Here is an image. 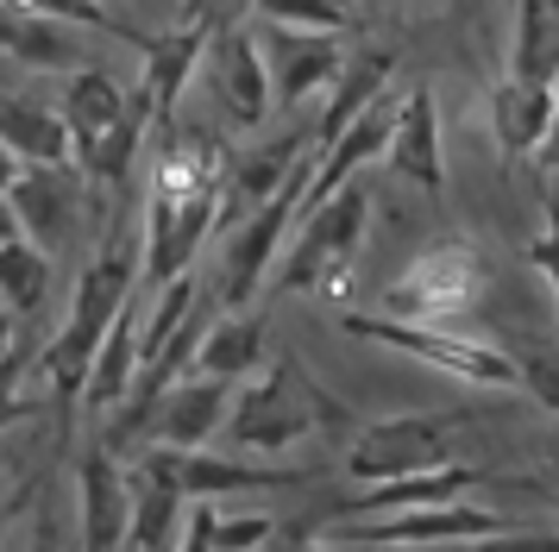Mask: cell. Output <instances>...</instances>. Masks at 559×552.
I'll use <instances>...</instances> for the list:
<instances>
[{
  "label": "cell",
  "mask_w": 559,
  "mask_h": 552,
  "mask_svg": "<svg viewBox=\"0 0 559 552\" xmlns=\"http://www.w3.org/2000/svg\"><path fill=\"white\" fill-rule=\"evenodd\" d=\"M51 296V257L26 239H13V245H0V308L13 314V321H26L38 314Z\"/></svg>",
  "instance_id": "26"
},
{
  "label": "cell",
  "mask_w": 559,
  "mask_h": 552,
  "mask_svg": "<svg viewBox=\"0 0 559 552\" xmlns=\"http://www.w3.org/2000/svg\"><path fill=\"white\" fill-rule=\"evenodd\" d=\"M214 20H221V7H214V13L195 7L182 25L145 38V88H139V100L152 107V120H164V125L177 120V100H182V88L195 82V70H202L207 38H214Z\"/></svg>",
  "instance_id": "13"
},
{
  "label": "cell",
  "mask_w": 559,
  "mask_h": 552,
  "mask_svg": "<svg viewBox=\"0 0 559 552\" xmlns=\"http://www.w3.org/2000/svg\"><path fill=\"white\" fill-rule=\"evenodd\" d=\"M365 226H371V189L353 182L333 201L308 207L302 226H289V245L277 257L271 289L283 296H346V283L358 271V245H365Z\"/></svg>",
  "instance_id": "2"
},
{
  "label": "cell",
  "mask_w": 559,
  "mask_h": 552,
  "mask_svg": "<svg viewBox=\"0 0 559 552\" xmlns=\"http://www.w3.org/2000/svg\"><path fill=\"white\" fill-rule=\"evenodd\" d=\"M0 57L32 75H82L95 70V32L63 20L57 7H26V0H0Z\"/></svg>",
  "instance_id": "10"
},
{
  "label": "cell",
  "mask_w": 559,
  "mask_h": 552,
  "mask_svg": "<svg viewBox=\"0 0 559 552\" xmlns=\"http://www.w3.org/2000/svg\"><path fill=\"white\" fill-rule=\"evenodd\" d=\"M26 552H63V547H57V521H51V515H38V527H32Z\"/></svg>",
  "instance_id": "33"
},
{
  "label": "cell",
  "mask_w": 559,
  "mask_h": 552,
  "mask_svg": "<svg viewBox=\"0 0 559 552\" xmlns=\"http://www.w3.org/2000/svg\"><path fill=\"white\" fill-rule=\"evenodd\" d=\"M484 113H490V139L503 151L509 164H534L540 145H547V125H554V88H534V82H497L490 100H484Z\"/></svg>",
  "instance_id": "20"
},
{
  "label": "cell",
  "mask_w": 559,
  "mask_h": 552,
  "mask_svg": "<svg viewBox=\"0 0 559 552\" xmlns=\"http://www.w3.org/2000/svg\"><path fill=\"white\" fill-rule=\"evenodd\" d=\"M277 540V515L252 508V515H221L214 508V552H271Z\"/></svg>",
  "instance_id": "29"
},
{
  "label": "cell",
  "mask_w": 559,
  "mask_h": 552,
  "mask_svg": "<svg viewBox=\"0 0 559 552\" xmlns=\"http://www.w3.org/2000/svg\"><path fill=\"white\" fill-rule=\"evenodd\" d=\"M509 82L559 88V7L554 0L509 7Z\"/></svg>",
  "instance_id": "23"
},
{
  "label": "cell",
  "mask_w": 559,
  "mask_h": 552,
  "mask_svg": "<svg viewBox=\"0 0 559 552\" xmlns=\"http://www.w3.org/2000/svg\"><path fill=\"white\" fill-rule=\"evenodd\" d=\"M396 82V57L390 50H358V57H346V70H340V82L328 88V100H321V120H314V151H328L340 132H353L371 107H383V88Z\"/></svg>",
  "instance_id": "19"
},
{
  "label": "cell",
  "mask_w": 559,
  "mask_h": 552,
  "mask_svg": "<svg viewBox=\"0 0 559 552\" xmlns=\"http://www.w3.org/2000/svg\"><path fill=\"white\" fill-rule=\"evenodd\" d=\"M246 13L264 25H289V32H321V38H346L353 32V13L333 7V0H264V7H246Z\"/></svg>",
  "instance_id": "27"
},
{
  "label": "cell",
  "mask_w": 559,
  "mask_h": 552,
  "mask_svg": "<svg viewBox=\"0 0 559 552\" xmlns=\"http://www.w3.org/2000/svg\"><path fill=\"white\" fill-rule=\"evenodd\" d=\"M127 107H132V95L102 70V63L70 75V82H63V100H57V120H63V132H70V164L88 170V157L114 139V125L127 120Z\"/></svg>",
  "instance_id": "15"
},
{
  "label": "cell",
  "mask_w": 559,
  "mask_h": 552,
  "mask_svg": "<svg viewBox=\"0 0 559 552\" xmlns=\"http://www.w3.org/2000/svg\"><path fill=\"white\" fill-rule=\"evenodd\" d=\"M127 552H132V547H127Z\"/></svg>",
  "instance_id": "38"
},
{
  "label": "cell",
  "mask_w": 559,
  "mask_h": 552,
  "mask_svg": "<svg viewBox=\"0 0 559 552\" xmlns=\"http://www.w3.org/2000/svg\"><path fill=\"white\" fill-rule=\"evenodd\" d=\"M383 164L403 176V182L428 189V195H440V189H447V157H440V107H433V88H428V82H415V88L396 100Z\"/></svg>",
  "instance_id": "14"
},
{
  "label": "cell",
  "mask_w": 559,
  "mask_h": 552,
  "mask_svg": "<svg viewBox=\"0 0 559 552\" xmlns=\"http://www.w3.org/2000/svg\"><path fill=\"white\" fill-rule=\"evenodd\" d=\"M7 201H13L20 239L38 245L45 257L76 232L82 201H76V176H70V170H20V176H13V189H7Z\"/></svg>",
  "instance_id": "17"
},
{
  "label": "cell",
  "mask_w": 559,
  "mask_h": 552,
  "mask_svg": "<svg viewBox=\"0 0 559 552\" xmlns=\"http://www.w3.org/2000/svg\"><path fill=\"white\" fill-rule=\"evenodd\" d=\"M528 264L547 276V289H554V308H559V182L547 189V226H540V239L528 245Z\"/></svg>",
  "instance_id": "30"
},
{
  "label": "cell",
  "mask_w": 559,
  "mask_h": 552,
  "mask_svg": "<svg viewBox=\"0 0 559 552\" xmlns=\"http://www.w3.org/2000/svg\"><path fill=\"white\" fill-rule=\"evenodd\" d=\"M459 427H465V415H447V408L365 421L353 440H346V477L365 483V490H383V483H403V477L440 471V465H453L447 452H453Z\"/></svg>",
  "instance_id": "4"
},
{
  "label": "cell",
  "mask_w": 559,
  "mask_h": 552,
  "mask_svg": "<svg viewBox=\"0 0 559 552\" xmlns=\"http://www.w3.org/2000/svg\"><path fill=\"white\" fill-rule=\"evenodd\" d=\"M76 521H82V547L76 552H127L132 477L102 440L82 446V458H76Z\"/></svg>",
  "instance_id": "12"
},
{
  "label": "cell",
  "mask_w": 559,
  "mask_h": 552,
  "mask_svg": "<svg viewBox=\"0 0 559 552\" xmlns=\"http://www.w3.org/2000/svg\"><path fill=\"white\" fill-rule=\"evenodd\" d=\"M177 552H214V508H195V515H182Z\"/></svg>",
  "instance_id": "31"
},
{
  "label": "cell",
  "mask_w": 559,
  "mask_h": 552,
  "mask_svg": "<svg viewBox=\"0 0 559 552\" xmlns=\"http://www.w3.org/2000/svg\"><path fill=\"white\" fill-rule=\"evenodd\" d=\"M0 515H7V465H0Z\"/></svg>",
  "instance_id": "36"
},
{
  "label": "cell",
  "mask_w": 559,
  "mask_h": 552,
  "mask_svg": "<svg viewBox=\"0 0 559 552\" xmlns=\"http://www.w3.org/2000/svg\"><path fill=\"white\" fill-rule=\"evenodd\" d=\"M145 120H152V107L132 95L127 120L114 125V139H107V145L95 151V157H88V182H107V189H120V182H127L132 157H139V139H145Z\"/></svg>",
  "instance_id": "28"
},
{
  "label": "cell",
  "mask_w": 559,
  "mask_h": 552,
  "mask_svg": "<svg viewBox=\"0 0 559 552\" xmlns=\"http://www.w3.org/2000/svg\"><path fill=\"white\" fill-rule=\"evenodd\" d=\"M258 38V57H264V75H271V100L277 113H296L308 95H328L340 70H346V50L340 38H321V32H289V25H264L246 13Z\"/></svg>",
  "instance_id": "11"
},
{
  "label": "cell",
  "mask_w": 559,
  "mask_h": 552,
  "mask_svg": "<svg viewBox=\"0 0 559 552\" xmlns=\"http://www.w3.org/2000/svg\"><path fill=\"white\" fill-rule=\"evenodd\" d=\"M302 195H308V182H296V189H283L271 207H258V214H246L239 226H227L221 283H214V296L227 301V314H246L258 301V289H271L277 257H283V245H289V226L302 214Z\"/></svg>",
  "instance_id": "6"
},
{
  "label": "cell",
  "mask_w": 559,
  "mask_h": 552,
  "mask_svg": "<svg viewBox=\"0 0 559 552\" xmlns=\"http://www.w3.org/2000/svg\"><path fill=\"white\" fill-rule=\"evenodd\" d=\"M478 483H490V465H440V471L403 477V483H383L340 515V521H390V515H421V508H459Z\"/></svg>",
  "instance_id": "16"
},
{
  "label": "cell",
  "mask_w": 559,
  "mask_h": 552,
  "mask_svg": "<svg viewBox=\"0 0 559 552\" xmlns=\"http://www.w3.org/2000/svg\"><path fill=\"white\" fill-rule=\"evenodd\" d=\"M202 63H207V100L221 107V120L233 132H258V125L277 113L271 75H264V57H258V38H252V25H246V13L221 7Z\"/></svg>",
  "instance_id": "7"
},
{
  "label": "cell",
  "mask_w": 559,
  "mask_h": 552,
  "mask_svg": "<svg viewBox=\"0 0 559 552\" xmlns=\"http://www.w3.org/2000/svg\"><path fill=\"white\" fill-rule=\"evenodd\" d=\"M182 508H189V502H182L170 483L132 471V533H127V547L132 552H177Z\"/></svg>",
  "instance_id": "25"
},
{
  "label": "cell",
  "mask_w": 559,
  "mask_h": 552,
  "mask_svg": "<svg viewBox=\"0 0 559 552\" xmlns=\"http://www.w3.org/2000/svg\"><path fill=\"white\" fill-rule=\"evenodd\" d=\"M534 164L559 182V88H554V125H547V145H540V157H534Z\"/></svg>",
  "instance_id": "32"
},
{
  "label": "cell",
  "mask_w": 559,
  "mask_h": 552,
  "mask_svg": "<svg viewBox=\"0 0 559 552\" xmlns=\"http://www.w3.org/2000/svg\"><path fill=\"white\" fill-rule=\"evenodd\" d=\"M340 333L353 339H371L383 351H403L415 364H428L440 376H459L472 389H522L515 383V358L503 346H484V339H465V333H433V326H403L383 321V314H340Z\"/></svg>",
  "instance_id": "5"
},
{
  "label": "cell",
  "mask_w": 559,
  "mask_h": 552,
  "mask_svg": "<svg viewBox=\"0 0 559 552\" xmlns=\"http://www.w3.org/2000/svg\"><path fill=\"white\" fill-rule=\"evenodd\" d=\"M0 151L20 170H70V132L57 120V107L32 95H7V88H0Z\"/></svg>",
  "instance_id": "21"
},
{
  "label": "cell",
  "mask_w": 559,
  "mask_h": 552,
  "mask_svg": "<svg viewBox=\"0 0 559 552\" xmlns=\"http://www.w3.org/2000/svg\"><path fill=\"white\" fill-rule=\"evenodd\" d=\"M540 496H547V508H554V515H559V490H540Z\"/></svg>",
  "instance_id": "37"
},
{
  "label": "cell",
  "mask_w": 559,
  "mask_h": 552,
  "mask_svg": "<svg viewBox=\"0 0 559 552\" xmlns=\"http://www.w3.org/2000/svg\"><path fill=\"white\" fill-rule=\"evenodd\" d=\"M302 552H353V547H340V540H308Z\"/></svg>",
  "instance_id": "35"
},
{
  "label": "cell",
  "mask_w": 559,
  "mask_h": 552,
  "mask_svg": "<svg viewBox=\"0 0 559 552\" xmlns=\"http://www.w3.org/2000/svg\"><path fill=\"white\" fill-rule=\"evenodd\" d=\"M139 471L170 483L182 502H207V508L221 496H252V490L302 483V471H283V465H246L233 452H170V446H145L139 452Z\"/></svg>",
  "instance_id": "9"
},
{
  "label": "cell",
  "mask_w": 559,
  "mask_h": 552,
  "mask_svg": "<svg viewBox=\"0 0 559 552\" xmlns=\"http://www.w3.org/2000/svg\"><path fill=\"white\" fill-rule=\"evenodd\" d=\"M509 515H490L478 502H459V508H421V515H390V521H333L328 540L353 552H378V547H408V552H453V547H478L509 533Z\"/></svg>",
  "instance_id": "8"
},
{
  "label": "cell",
  "mask_w": 559,
  "mask_h": 552,
  "mask_svg": "<svg viewBox=\"0 0 559 552\" xmlns=\"http://www.w3.org/2000/svg\"><path fill=\"white\" fill-rule=\"evenodd\" d=\"M264 364H271L264 314H221V321H207L202 351H195V371H189V376H207V383L239 389V383H252Z\"/></svg>",
  "instance_id": "22"
},
{
  "label": "cell",
  "mask_w": 559,
  "mask_h": 552,
  "mask_svg": "<svg viewBox=\"0 0 559 552\" xmlns=\"http://www.w3.org/2000/svg\"><path fill=\"white\" fill-rule=\"evenodd\" d=\"M490 296V264L472 239H433L428 251L408 257V271L383 289V321L403 326H433V333H459Z\"/></svg>",
  "instance_id": "3"
},
{
  "label": "cell",
  "mask_w": 559,
  "mask_h": 552,
  "mask_svg": "<svg viewBox=\"0 0 559 552\" xmlns=\"http://www.w3.org/2000/svg\"><path fill=\"white\" fill-rule=\"evenodd\" d=\"M227 415H233V389H227V383H207V376H182L177 389L164 396V408H157L152 446H170V452H207V440H214V433H227Z\"/></svg>",
  "instance_id": "18"
},
{
  "label": "cell",
  "mask_w": 559,
  "mask_h": 552,
  "mask_svg": "<svg viewBox=\"0 0 559 552\" xmlns=\"http://www.w3.org/2000/svg\"><path fill=\"white\" fill-rule=\"evenodd\" d=\"M308 427H346V408L314 383V376L277 351L252 383L233 389V415H227V440L239 452H289L296 440H308Z\"/></svg>",
  "instance_id": "1"
},
{
  "label": "cell",
  "mask_w": 559,
  "mask_h": 552,
  "mask_svg": "<svg viewBox=\"0 0 559 552\" xmlns=\"http://www.w3.org/2000/svg\"><path fill=\"white\" fill-rule=\"evenodd\" d=\"M13 351H20V321H13V314L0 308V364H7Z\"/></svg>",
  "instance_id": "34"
},
{
  "label": "cell",
  "mask_w": 559,
  "mask_h": 552,
  "mask_svg": "<svg viewBox=\"0 0 559 552\" xmlns=\"http://www.w3.org/2000/svg\"><path fill=\"white\" fill-rule=\"evenodd\" d=\"M139 314H145V301L132 296V308L107 326L102 351H95V371H88V389H82V415H114L127 401L132 376H139Z\"/></svg>",
  "instance_id": "24"
}]
</instances>
